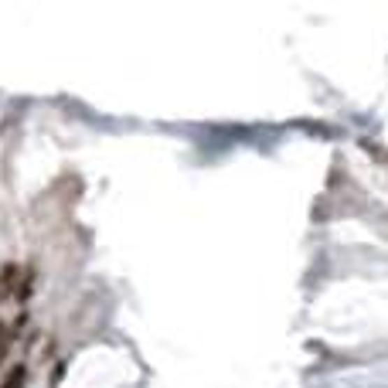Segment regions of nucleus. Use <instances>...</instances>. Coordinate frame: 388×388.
<instances>
[{
    "label": "nucleus",
    "instance_id": "nucleus-2",
    "mask_svg": "<svg viewBox=\"0 0 388 388\" xmlns=\"http://www.w3.org/2000/svg\"><path fill=\"white\" fill-rule=\"evenodd\" d=\"M14 283H17V266H3V273H0V296L10 293Z\"/></svg>",
    "mask_w": 388,
    "mask_h": 388
},
{
    "label": "nucleus",
    "instance_id": "nucleus-3",
    "mask_svg": "<svg viewBox=\"0 0 388 388\" xmlns=\"http://www.w3.org/2000/svg\"><path fill=\"white\" fill-rule=\"evenodd\" d=\"M7 347H10V327H7V324H0V358L7 354Z\"/></svg>",
    "mask_w": 388,
    "mask_h": 388
},
{
    "label": "nucleus",
    "instance_id": "nucleus-1",
    "mask_svg": "<svg viewBox=\"0 0 388 388\" xmlns=\"http://www.w3.org/2000/svg\"><path fill=\"white\" fill-rule=\"evenodd\" d=\"M24 378H27V368L24 364H14V368L7 371V378H3L0 388H24Z\"/></svg>",
    "mask_w": 388,
    "mask_h": 388
}]
</instances>
